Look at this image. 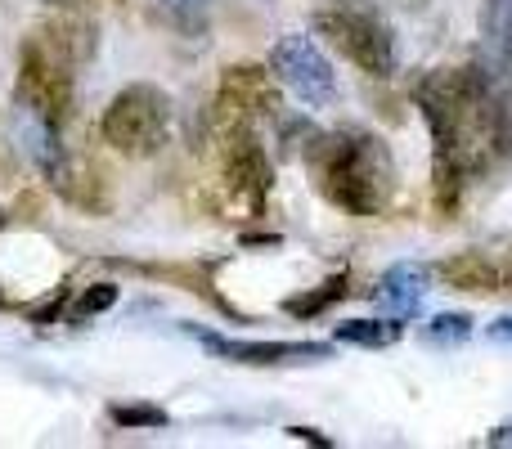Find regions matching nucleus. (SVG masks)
I'll return each mask as SVG.
<instances>
[{
  "mask_svg": "<svg viewBox=\"0 0 512 449\" xmlns=\"http://www.w3.org/2000/svg\"><path fill=\"white\" fill-rule=\"evenodd\" d=\"M63 310H68V288H54L50 297H41V301H32V306H23V315L32 319V324H54Z\"/></svg>",
  "mask_w": 512,
  "mask_h": 449,
  "instance_id": "412c9836",
  "label": "nucleus"
},
{
  "mask_svg": "<svg viewBox=\"0 0 512 449\" xmlns=\"http://www.w3.org/2000/svg\"><path fill=\"white\" fill-rule=\"evenodd\" d=\"M225 180H230V189L252 207V212L265 207V194H270V185H274V167H270V153H265V144L256 140L252 126H230Z\"/></svg>",
  "mask_w": 512,
  "mask_h": 449,
  "instance_id": "6e6552de",
  "label": "nucleus"
},
{
  "mask_svg": "<svg viewBox=\"0 0 512 449\" xmlns=\"http://www.w3.org/2000/svg\"><path fill=\"white\" fill-rule=\"evenodd\" d=\"M486 333H490V342H504V346H512V315H499L495 324L486 328Z\"/></svg>",
  "mask_w": 512,
  "mask_h": 449,
  "instance_id": "4be33fe9",
  "label": "nucleus"
},
{
  "mask_svg": "<svg viewBox=\"0 0 512 449\" xmlns=\"http://www.w3.org/2000/svg\"><path fill=\"white\" fill-rule=\"evenodd\" d=\"M18 104L32 108L50 126H63L72 117V99H77V63L68 59L59 41L45 27H36L18 50Z\"/></svg>",
  "mask_w": 512,
  "mask_h": 449,
  "instance_id": "f03ea898",
  "label": "nucleus"
},
{
  "mask_svg": "<svg viewBox=\"0 0 512 449\" xmlns=\"http://www.w3.org/2000/svg\"><path fill=\"white\" fill-rule=\"evenodd\" d=\"M167 126H171V99L149 81H135V86L117 90L113 104L104 108L99 135L122 158H153L167 144Z\"/></svg>",
  "mask_w": 512,
  "mask_h": 449,
  "instance_id": "7ed1b4c3",
  "label": "nucleus"
},
{
  "mask_svg": "<svg viewBox=\"0 0 512 449\" xmlns=\"http://www.w3.org/2000/svg\"><path fill=\"white\" fill-rule=\"evenodd\" d=\"M113 306H117V283H90L68 306V324H90L95 315H104V310H113Z\"/></svg>",
  "mask_w": 512,
  "mask_h": 449,
  "instance_id": "f3484780",
  "label": "nucleus"
},
{
  "mask_svg": "<svg viewBox=\"0 0 512 449\" xmlns=\"http://www.w3.org/2000/svg\"><path fill=\"white\" fill-rule=\"evenodd\" d=\"M414 5H432V0H414Z\"/></svg>",
  "mask_w": 512,
  "mask_h": 449,
  "instance_id": "bb28decb",
  "label": "nucleus"
},
{
  "mask_svg": "<svg viewBox=\"0 0 512 449\" xmlns=\"http://www.w3.org/2000/svg\"><path fill=\"white\" fill-rule=\"evenodd\" d=\"M504 270H508V283H512V261H508V265H504Z\"/></svg>",
  "mask_w": 512,
  "mask_h": 449,
  "instance_id": "a878e982",
  "label": "nucleus"
},
{
  "mask_svg": "<svg viewBox=\"0 0 512 449\" xmlns=\"http://www.w3.org/2000/svg\"><path fill=\"white\" fill-rule=\"evenodd\" d=\"M45 180H50V189L59 198L86 207V212H104V207H108V189H104V176H99V167L72 158V153H63V158L54 162L50 171H45Z\"/></svg>",
  "mask_w": 512,
  "mask_h": 449,
  "instance_id": "9d476101",
  "label": "nucleus"
},
{
  "mask_svg": "<svg viewBox=\"0 0 512 449\" xmlns=\"http://www.w3.org/2000/svg\"><path fill=\"white\" fill-rule=\"evenodd\" d=\"M158 5L167 9V23L180 27V32H189V36L207 23V0H158Z\"/></svg>",
  "mask_w": 512,
  "mask_h": 449,
  "instance_id": "aec40b11",
  "label": "nucleus"
},
{
  "mask_svg": "<svg viewBox=\"0 0 512 449\" xmlns=\"http://www.w3.org/2000/svg\"><path fill=\"white\" fill-rule=\"evenodd\" d=\"M288 432L297 436V441H310V445H319V449H328V445H333V441H328V436H319L315 427H288Z\"/></svg>",
  "mask_w": 512,
  "mask_h": 449,
  "instance_id": "5701e85b",
  "label": "nucleus"
},
{
  "mask_svg": "<svg viewBox=\"0 0 512 449\" xmlns=\"http://www.w3.org/2000/svg\"><path fill=\"white\" fill-rule=\"evenodd\" d=\"M432 292V265H418V261H396L378 283V306L387 310L391 319L405 324L418 306L427 301Z\"/></svg>",
  "mask_w": 512,
  "mask_h": 449,
  "instance_id": "1a4fd4ad",
  "label": "nucleus"
},
{
  "mask_svg": "<svg viewBox=\"0 0 512 449\" xmlns=\"http://www.w3.org/2000/svg\"><path fill=\"white\" fill-rule=\"evenodd\" d=\"M436 270H441V279L450 288H463V292H499L508 283V270L486 252H454Z\"/></svg>",
  "mask_w": 512,
  "mask_h": 449,
  "instance_id": "9b49d317",
  "label": "nucleus"
},
{
  "mask_svg": "<svg viewBox=\"0 0 512 449\" xmlns=\"http://www.w3.org/2000/svg\"><path fill=\"white\" fill-rule=\"evenodd\" d=\"M45 32L68 50V59L77 63V68L95 59V50H99V27L86 18V9H59V18H50Z\"/></svg>",
  "mask_w": 512,
  "mask_h": 449,
  "instance_id": "f8f14e48",
  "label": "nucleus"
},
{
  "mask_svg": "<svg viewBox=\"0 0 512 449\" xmlns=\"http://www.w3.org/2000/svg\"><path fill=\"white\" fill-rule=\"evenodd\" d=\"M423 337L432 346H459V342H468V337H472V315H468V310H459V315H436L432 324L423 328Z\"/></svg>",
  "mask_w": 512,
  "mask_h": 449,
  "instance_id": "6ab92c4d",
  "label": "nucleus"
},
{
  "mask_svg": "<svg viewBox=\"0 0 512 449\" xmlns=\"http://www.w3.org/2000/svg\"><path fill=\"white\" fill-rule=\"evenodd\" d=\"M481 36L490 50V72H512V0H481Z\"/></svg>",
  "mask_w": 512,
  "mask_h": 449,
  "instance_id": "ddd939ff",
  "label": "nucleus"
},
{
  "mask_svg": "<svg viewBox=\"0 0 512 449\" xmlns=\"http://www.w3.org/2000/svg\"><path fill=\"white\" fill-rule=\"evenodd\" d=\"M185 333L198 346H207L212 355H225L234 364H256V369H274V364H319L333 355V346L324 342H230V337L212 333V328L185 324Z\"/></svg>",
  "mask_w": 512,
  "mask_h": 449,
  "instance_id": "0eeeda50",
  "label": "nucleus"
},
{
  "mask_svg": "<svg viewBox=\"0 0 512 449\" xmlns=\"http://www.w3.org/2000/svg\"><path fill=\"white\" fill-rule=\"evenodd\" d=\"M117 427H131V432H153V427H167V409L144 405V400H131V405H113L108 409Z\"/></svg>",
  "mask_w": 512,
  "mask_h": 449,
  "instance_id": "a211bd4d",
  "label": "nucleus"
},
{
  "mask_svg": "<svg viewBox=\"0 0 512 449\" xmlns=\"http://www.w3.org/2000/svg\"><path fill=\"white\" fill-rule=\"evenodd\" d=\"M486 445H495V449H499V445H512V423H504V427H495V432H490V436H486Z\"/></svg>",
  "mask_w": 512,
  "mask_h": 449,
  "instance_id": "b1692460",
  "label": "nucleus"
},
{
  "mask_svg": "<svg viewBox=\"0 0 512 449\" xmlns=\"http://www.w3.org/2000/svg\"><path fill=\"white\" fill-rule=\"evenodd\" d=\"M310 167L333 207L351 216H378L396 198V162L391 149L369 131H333L310 144Z\"/></svg>",
  "mask_w": 512,
  "mask_h": 449,
  "instance_id": "f257e3e1",
  "label": "nucleus"
},
{
  "mask_svg": "<svg viewBox=\"0 0 512 449\" xmlns=\"http://www.w3.org/2000/svg\"><path fill=\"white\" fill-rule=\"evenodd\" d=\"M274 126H279V153L283 158H292V153H310V144L319 140V131L310 126V117L274 113Z\"/></svg>",
  "mask_w": 512,
  "mask_h": 449,
  "instance_id": "dca6fc26",
  "label": "nucleus"
},
{
  "mask_svg": "<svg viewBox=\"0 0 512 449\" xmlns=\"http://www.w3.org/2000/svg\"><path fill=\"white\" fill-rule=\"evenodd\" d=\"M216 113L225 126H252L261 117L279 113V90H274V72L256 68V63H234L221 72V90H216Z\"/></svg>",
  "mask_w": 512,
  "mask_h": 449,
  "instance_id": "423d86ee",
  "label": "nucleus"
},
{
  "mask_svg": "<svg viewBox=\"0 0 512 449\" xmlns=\"http://www.w3.org/2000/svg\"><path fill=\"white\" fill-rule=\"evenodd\" d=\"M315 36H324L346 63H355L369 77H391L396 72V41H391L387 23H378L364 9H315L310 18Z\"/></svg>",
  "mask_w": 512,
  "mask_h": 449,
  "instance_id": "20e7f679",
  "label": "nucleus"
},
{
  "mask_svg": "<svg viewBox=\"0 0 512 449\" xmlns=\"http://www.w3.org/2000/svg\"><path fill=\"white\" fill-rule=\"evenodd\" d=\"M346 292H351V274H333V279H324L319 288L288 297L283 301V310H288L292 319H315V315H324V310H333Z\"/></svg>",
  "mask_w": 512,
  "mask_h": 449,
  "instance_id": "4468645a",
  "label": "nucleus"
},
{
  "mask_svg": "<svg viewBox=\"0 0 512 449\" xmlns=\"http://www.w3.org/2000/svg\"><path fill=\"white\" fill-rule=\"evenodd\" d=\"M45 5H54V9H81V0H45Z\"/></svg>",
  "mask_w": 512,
  "mask_h": 449,
  "instance_id": "393cba45",
  "label": "nucleus"
},
{
  "mask_svg": "<svg viewBox=\"0 0 512 449\" xmlns=\"http://www.w3.org/2000/svg\"><path fill=\"white\" fill-rule=\"evenodd\" d=\"M270 72L279 86H288L310 108H324L337 99V72L310 36H279L270 50Z\"/></svg>",
  "mask_w": 512,
  "mask_h": 449,
  "instance_id": "39448f33",
  "label": "nucleus"
},
{
  "mask_svg": "<svg viewBox=\"0 0 512 449\" xmlns=\"http://www.w3.org/2000/svg\"><path fill=\"white\" fill-rule=\"evenodd\" d=\"M337 342L346 346H364V351H382V346L400 342V319H346L337 324Z\"/></svg>",
  "mask_w": 512,
  "mask_h": 449,
  "instance_id": "2eb2a0df",
  "label": "nucleus"
}]
</instances>
